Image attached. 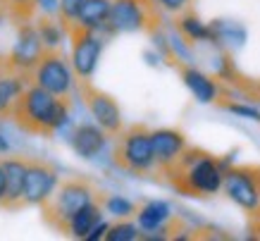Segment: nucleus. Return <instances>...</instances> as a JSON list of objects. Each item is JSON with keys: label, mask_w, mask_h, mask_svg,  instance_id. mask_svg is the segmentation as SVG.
<instances>
[{"label": "nucleus", "mask_w": 260, "mask_h": 241, "mask_svg": "<svg viewBox=\"0 0 260 241\" xmlns=\"http://www.w3.org/2000/svg\"><path fill=\"white\" fill-rule=\"evenodd\" d=\"M229 158H217L203 148L189 146L177 163L165 172V182L174 191L191 198H210L222 191Z\"/></svg>", "instance_id": "1"}, {"label": "nucleus", "mask_w": 260, "mask_h": 241, "mask_svg": "<svg viewBox=\"0 0 260 241\" xmlns=\"http://www.w3.org/2000/svg\"><path fill=\"white\" fill-rule=\"evenodd\" d=\"M70 98L46 91L39 84H29L12 112V122L17 129L31 136H53L70 122Z\"/></svg>", "instance_id": "2"}, {"label": "nucleus", "mask_w": 260, "mask_h": 241, "mask_svg": "<svg viewBox=\"0 0 260 241\" xmlns=\"http://www.w3.org/2000/svg\"><path fill=\"white\" fill-rule=\"evenodd\" d=\"M101 189L95 187L91 179L72 174V177H60V184L53 191V196L41 205V218L53 232L67 234L70 236V222L72 218L79 213L81 208H86L88 203L103 201Z\"/></svg>", "instance_id": "3"}, {"label": "nucleus", "mask_w": 260, "mask_h": 241, "mask_svg": "<svg viewBox=\"0 0 260 241\" xmlns=\"http://www.w3.org/2000/svg\"><path fill=\"white\" fill-rule=\"evenodd\" d=\"M115 167L132 177H148L158 172V160L153 150V129L146 125H129L115 136L112 148Z\"/></svg>", "instance_id": "4"}, {"label": "nucleus", "mask_w": 260, "mask_h": 241, "mask_svg": "<svg viewBox=\"0 0 260 241\" xmlns=\"http://www.w3.org/2000/svg\"><path fill=\"white\" fill-rule=\"evenodd\" d=\"M160 29L158 0H112L110 19L105 24L108 34H153Z\"/></svg>", "instance_id": "5"}, {"label": "nucleus", "mask_w": 260, "mask_h": 241, "mask_svg": "<svg viewBox=\"0 0 260 241\" xmlns=\"http://www.w3.org/2000/svg\"><path fill=\"white\" fill-rule=\"evenodd\" d=\"M34 84L43 86L46 91L60 96V98H70L72 88L77 86V74L72 63L64 57L62 48H46L43 57L31 72Z\"/></svg>", "instance_id": "6"}, {"label": "nucleus", "mask_w": 260, "mask_h": 241, "mask_svg": "<svg viewBox=\"0 0 260 241\" xmlns=\"http://www.w3.org/2000/svg\"><path fill=\"white\" fill-rule=\"evenodd\" d=\"M222 191L246 215H253L260 205V165H229Z\"/></svg>", "instance_id": "7"}, {"label": "nucleus", "mask_w": 260, "mask_h": 241, "mask_svg": "<svg viewBox=\"0 0 260 241\" xmlns=\"http://www.w3.org/2000/svg\"><path fill=\"white\" fill-rule=\"evenodd\" d=\"M72 43V67L77 79H93L98 60L103 53V39L95 29H88L79 22H72L67 29Z\"/></svg>", "instance_id": "8"}, {"label": "nucleus", "mask_w": 260, "mask_h": 241, "mask_svg": "<svg viewBox=\"0 0 260 241\" xmlns=\"http://www.w3.org/2000/svg\"><path fill=\"white\" fill-rule=\"evenodd\" d=\"M77 91H79L81 103L86 105L88 115L95 119V125H101L110 136H117L124 129L122 110L110 94L101 91L91 79H77Z\"/></svg>", "instance_id": "9"}, {"label": "nucleus", "mask_w": 260, "mask_h": 241, "mask_svg": "<svg viewBox=\"0 0 260 241\" xmlns=\"http://www.w3.org/2000/svg\"><path fill=\"white\" fill-rule=\"evenodd\" d=\"M60 184L57 167L43 158H26V179H24V203L43 205Z\"/></svg>", "instance_id": "10"}, {"label": "nucleus", "mask_w": 260, "mask_h": 241, "mask_svg": "<svg viewBox=\"0 0 260 241\" xmlns=\"http://www.w3.org/2000/svg\"><path fill=\"white\" fill-rule=\"evenodd\" d=\"M43 53H46V43L41 39L34 19L31 22H19L15 46H12V50H10V55H8V63L15 65L17 70L31 74L34 67H36L39 60L43 57Z\"/></svg>", "instance_id": "11"}, {"label": "nucleus", "mask_w": 260, "mask_h": 241, "mask_svg": "<svg viewBox=\"0 0 260 241\" xmlns=\"http://www.w3.org/2000/svg\"><path fill=\"white\" fill-rule=\"evenodd\" d=\"M31 81L34 79L29 72L17 70L15 65L8 63V57H0V122L12 119L17 103Z\"/></svg>", "instance_id": "12"}, {"label": "nucleus", "mask_w": 260, "mask_h": 241, "mask_svg": "<svg viewBox=\"0 0 260 241\" xmlns=\"http://www.w3.org/2000/svg\"><path fill=\"white\" fill-rule=\"evenodd\" d=\"M186 148H189V141H186L184 132L172 129V127L153 129V150H155V160H158V172L162 177L179 160Z\"/></svg>", "instance_id": "13"}, {"label": "nucleus", "mask_w": 260, "mask_h": 241, "mask_svg": "<svg viewBox=\"0 0 260 241\" xmlns=\"http://www.w3.org/2000/svg\"><path fill=\"white\" fill-rule=\"evenodd\" d=\"M5 167V196L0 203V210L15 213L19 208H26L24 203V179H26V158H3Z\"/></svg>", "instance_id": "14"}, {"label": "nucleus", "mask_w": 260, "mask_h": 241, "mask_svg": "<svg viewBox=\"0 0 260 241\" xmlns=\"http://www.w3.org/2000/svg\"><path fill=\"white\" fill-rule=\"evenodd\" d=\"M172 67H177V72L181 74L186 88L193 94V98H196L198 103H217L222 98L220 84H217L210 74H205L203 70H198L193 63H181V60H177Z\"/></svg>", "instance_id": "15"}, {"label": "nucleus", "mask_w": 260, "mask_h": 241, "mask_svg": "<svg viewBox=\"0 0 260 241\" xmlns=\"http://www.w3.org/2000/svg\"><path fill=\"white\" fill-rule=\"evenodd\" d=\"M108 136L110 134L105 132L101 125H77L70 134V143L74 148V153L84 160H93L95 156H101L105 146H108Z\"/></svg>", "instance_id": "16"}, {"label": "nucleus", "mask_w": 260, "mask_h": 241, "mask_svg": "<svg viewBox=\"0 0 260 241\" xmlns=\"http://www.w3.org/2000/svg\"><path fill=\"white\" fill-rule=\"evenodd\" d=\"M174 26H177L179 36L186 41L189 46H196V43H205V41H215L210 24L201 22V17H198L193 10H186V12L177 15V19H174Z\"/></svg>", "instance_id": "17"}, {"label": "nucleus", "mask_w": 260, "mask_h": 241, "mask_svg": "<svg viewBox=\"0 0 260 241\" xmlns=\"http://www.w3.org/2000/svg\"><path fill=\"white\" fill-rule=\"evenodd\" d=\"M136 218H139L141 232H158L160 227L167 225V220L172 218V208L165 201H148L146 205L139 208Z\"/></svg>", "instance_id": "18"}, {"label": "nucleus", "mask_w": 260, "mask_h": 241, "mask_svg": "<svg viewBox=\"0 0 260 241\" xmlns=\"http://www.w3.org/2000/svg\"><path fill=\"white\" fill-rule=\"evenodd\" d=\"M110 10H112V0H84L77 22L88 26V29L103 32L108 19H110Z\"/></svg>", "instance_id": "19"}, {"label": "nucleus", "mask_w": 260, "mask_h": 241, "mask_svg": "<svg viewBox=\"0 0 260 241\" xmlns=\"http://www.w3.org/2000/svg\"><path fill=\"white\" fill-rule=\"evenodd\" d=\"M103 220V201L88 203L86 208H81L70 222V236L74 239H86L93 232V227Z\"/></svg>", "instance_id": "20"}, {"label": "nucleus", "mask_w": 260, "mask_h": 241, "mask_svg": "<svg viewBox=\"0 0 260 241\" xmlns=\"http://www.w3.org/2000/svg\"><path fill=\"white\" fill-rule=\"evenodd\" d=\"M210 29H213V36L220 46H229V48L244 46L246 29L239 22H232V19H215V22H210Z\"/></svg>", "instance_id": "21"}, {"label": "nucleus", "mask_w": 260, "mask_h": 241, "mask_svg": "<svg viewBox=\"0 0 260 241\" xmlns=\"http://www.w3.org/2000/svg\"><path fill=\"white\" fill-rule=\"evenodd\" d=\"M36 29H39L46 48H62L64 26L60 24V19H57L55 15H41L39 19H36Z\"/></svg>", "instance_id": "22"}, {"label": "nucleus", "mask_w": 260, "mask_h": 241, "mask_svg": "<svg viewBox=\"0 0 260 241\" xmlns=\"http://www.w3.org/2000/svg\"><path fill=\"white\" fill-rule=\"evenodd\" d=\"M103 210L119 220H126L139 213V205H134V203L129 201V198H124V196L108 194V191H105V194H103Z\"/></svg>", "instance_id": "23"}, {"label": "nucleus", "mask_w": 260, "mask_h": 241, "mask_svg": "<svg viewBox=\"0 0 260 241\" xmlns=\"http://www.w3.org/2000/svg\"><path fill=\"white\" fill-rule=\"evenodd\" d=\"M108 241H134L141 239V227L132 225V222H117V225H110L108 234H105Z\"/></svg>", "instance_id": "24"}, {"label": "nucleus", "mask_w": 260, "mask_h": 241, "mask_svg": "<svg viewBox=\"0 0 260 241\" xmlns=\"http://www.w3.org/2000/svg\"><path fill=\"white\" fill-rule=\"evenodd\" d=\"M81 5H84V0H60V12H57V19H60V24H62L64 29H67L72 22H77Z\"/></svg>", "instance_id": "25"}, {"label": "nucleus", "mask_w": 260, "mask_h": 241, "mask_svg": "<svg viewBox=\"0 0 260 241\" xmlns=\"http://www.w3.org/2000/svg\"><path fill=\"white\" fill-rule=\"evenodd\" d=\"M217 105H222L224 110L234 112V115H241V117H248V119H258L260 122V110L251 108V105H241V103H229V101H217Z\"/></svg>", "instance_id": "26"}, {"label": "nucleus", "mask_w": 260, "mask_h": 241, "mask_svg": "<svg viewBox=\"0 0 260 241\" xmlns=\"http://www.w3.org/2000/svg\"><path fill=\"white\" fill-rule=\"evenodd\" d=\"M160 10H165L170 15H181V12H186L191 10V0H158Z\"/></svg>", "instance_id": "27"}, {"label": "nucleus", "mask_w": 260, "mask_h": 241, "mask_svg": "<svg viewBox=\"0 0 260 241\" xmlns=\"http://www.w3.org/2000/svg\"><path fill=\"white\" fill-rule=\"evenodd\" d=\"M36 8L41 15H55L60 12V0H36Z\"/></svg>", "instance_id": "28"}, {"label": "nucleus", "mask_w": 260, "mask_h": 241, "mask_svg": "<svg viewBox=\"0 0 260 241\" xmlns=\"http://www.w3.org/2000/svg\"><path fill=\"white\" fill-rule=\"evenodd\" d=\"M108 229H110V225H108V222H103V220H101V222H98V225L93 227V232L88 234L86 239H88V241H93V239H105V234H108Z\"/></svg>", "instance_id": "29"}, {"label": "nucleus", "mask_w": 260, "mask_h": 241, "mask_svg": "<svg viewBox=\"0 0 260 241\" xmlns=\"http://www.w3.org/2000/svg\"><path fill=\"white\" fill-rule=\"evenodd\" d=\"M248 229L253 232V236H260V205L253 215H248Z\"/></svg>", "instance_id": "30"}, {"label": "nucleus", "mask_w": 260, "mask_h": 241, "mask_svg": "<svg viewBox=\"0 0 260 241\" xmlns=\"http://www.w3.org/2000/svg\"><path fill=\"white\" fill-rule=\"evenodd\" d=\"M5 196V167H3V158H0V203Z\"/></svg>", "instance_id": "31"}, {"label": "nucleus", "mask_w": 260, "mask_h": 241, "mask_svg": "<svg viewBox=\"0 0 260 241\" xmlns=\"http://www.w3.org/2000/svg\"><path fill=\"white\" fill-rule=\"evenodd\" d=\"M5 150H8V143H5V139L0 136V153H5Z\"/></svg>", "instance_id": "32"}]
</instances>
